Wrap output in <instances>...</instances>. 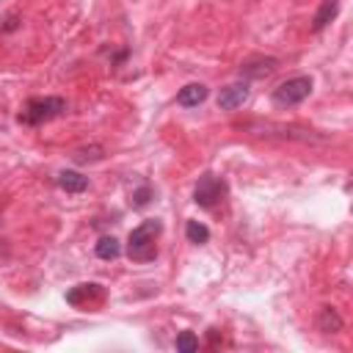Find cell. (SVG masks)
<instances>
[{"label":"cell","instance_id":"cell-1","mask_svg":"<svg viewBox=\"0 0 353 353\" xmlns=\"http://www.w3.org/2000/svg\"><path fill=\"white\" fill-rule=\"evenodd\" d=\"M163 224L157 218H149L144 221L141 227H135L130 232V240H127V254L133 262H152L157 257V246H155V238L160 235Z\"/></svg>","mask_w":353,"mask_h":353},{"label":"cell","instance_id":"cell-2","mask_svg":"<svg viewBox=\"0 0 353 353\" xmlns=\"http://www.w3.org/2000/svg\"><path fill=\"white\" fill-rule=\"evenodd\" d=\"M67 111V102L61 97H34L25 102L23 113H20V122L25 124H42V122H50L56 116H61Z\"/></svg>","mask_w":353,"mask_h":353},{"label":"cell","instance_id":"cell-3","mask_svg":"<svg viewBox=\"0 0 353 353\" xmlns=\"http://www.w3.org/2000/svg\"><path fill=\"white\" fill-rule=\"evenodd\" d=\"M309 94H312V78L298 75V78H290L273 89V105L293 108V105H301Z\"/></svg>","mask_w":353,"mask_h":353},{"label":"cell","instance_id":"cell-4","mask_svg":"<svg viewBox=\"0 0 353 353\" xmlns=\"http://www.w3.org/2000/svg\"><path fill=\"white\" fill-rule=\"evenodd\" d=\"M224 196H227V183L218 180V176H213V174H205L199 180V185H196V191H194V202L205 210L221 205Z\"/></svg>","mask_w":353,"mask_h":353},{"label":"cell","instance_id":"cell-5","mask_svg":"<svg viewBox=\"0 0 353 353\" xmlns=\"http://www.w3.org/2000/svg\"><path fill=\"white\" fill-rule=\"evenodd\" d=\"M246 100H249V86H246V83H232V86L221 89V94H218V108H221V111H238V108H243Z\"/></svg>","mask_w":353,"mask_h":353},{"label":"cell","instance_id":"cell-6","mask_svg":"<svg viewBox=\"0 0 353 353\" xmlns=\"http://www.w3.org/2000/svg\"><path fill=\"white\" fill-rule=\"evenodd\" d=\"M205 100H207V86H202V83H188L185 89H180V94H176V102L183 108H196Z\"/></svg>","mask_w":353,"mask_h":353},{"label":"cell","instance_id":"cell-7","mask_svg":"<svg viewBox=\"0 0 353 353\" xmlns=\"http://www.w3.org/2000/svg\"><path fill=\"white\" fill-rule=\"evenodd\" d=\"M276 58H251V61H246L243 67H240V75H246V78H268L273 69H276Z\"/></svg>","mask_w":353,"mask_h":353},{"label":"cell","instance_id":"cell-8","mask_svg":"<svg viewBox=\"0 0 353 353\" xmlns=\"http://www.w3.org/2000/svg\"><path fill=\"white\" fill-rule=\"evenodd\" d=\"M58 185L67 194H83L89 188V176H83L80 171H61L58 174Z\"/></svg>","mask_w":353,"mask_h":353},{"label":"cell","instance_id":"cell-9","mask_svg":"<svg viewBox=\"0 0 353 353\" xmlns=\"http://www.w3.org/2000/svg\"><path fill=\"white\" fill-rule=\"evenodd\" d=\"M337 12H339V0H323L320 9H317V14H315V20H312V28H315V31H323V28L337 17Z\"/></svg>","mask_w":353,"mask_h":353},{"label":"cell","instance_id":"cell-10","mask_svg":"<svg viewBox=\"0 0 353 353\" xmlns=\"http://www.w3.org/2000/svg\"><path fill=\"white\" fill-rule=\"evenodd\" d=\"M119 254H122V246H119V240L116 238H100V243H97V257L100 260H119Z\"/></svg>","mask_w":353,"mask_h":353},{"label":"cell","instance_id":"cell-11","mask_svg":"<svg viewBox=\"0 0 353 353\" xmlns=\"http://www.w3.org/2000/svg\"><path fill=\"white\" fill-rule=\"evenodd\" d=\"M317 326H320V331H339L342 328V317L331 306H323L320 317H317Z\"/></svg>","mask_w":353,"mask_h":353},{"label":"cell","instance_id":"cell-12","mask_svg":"<svg viewBox=\"0 0 353 353\" xmlns=\"http://www.w3.org/2000/svg\"><path fill=\"white\" fill-rule=\"evenodd\" d=\"M100 293H102L100 284H80V287H75V290L67 293V301L69 304H80L83 298H97Z\"/></svg>","mask_w":353,"mask_h":353},{"label":"cell","instance_id":"cell-13","mask_svg":"<svg viewBox=\"0 0 353 353\" xmlns=\"http://www.w3.org/2000/svg\"><path fill=\"white\" fill-rule=\"evenodd\" d=\"M185 235H188V240H191V243H196V246H202V243H207V240H210V229H207L205 224H199V221H188Z\"/></svg>","mask_w":353,"mask_h":353},{"label":"cell","instance_id":"cell-14","mask_svg":"<svg viewBox=\"0 0 353 353\" xmlns=\"http://www.w3.org/2000/svg\"><path fill=\"white\" fill-rule=\"evenodd\" d=\"M72 157H75V163H94V160L102 157V146H83Z\"/></svg>","mask_w":353,"mask_h":353},{"label":"cell","instance_id":"cell-15","mask_svg":"<svg viewBox=\"0 0 353 353\" xmlns=\"http://www.w3.org/2000/svg\"><path fill=\"white\" fill-rule=\"evenodd\" d=\"M199 348V339L191 334V331H183L180 337H176V350H183V353H194Z\"/></svg>","mask_w":353,"mask_h":353},{"label":"cell","instance_id":"cell-16","mask_svg":"<svg viewBox=\"0 0 353 353\" xmlns=\"http://www.w3.org/2000/svg\"><path fill=\"white\" fill-rule=\"evenodd\" d=\"M133 199H135V207H144V205L149 202V188H141V191H138Z\"/></svg>","mask_w":353,"mask_h":353}]
</instances>
